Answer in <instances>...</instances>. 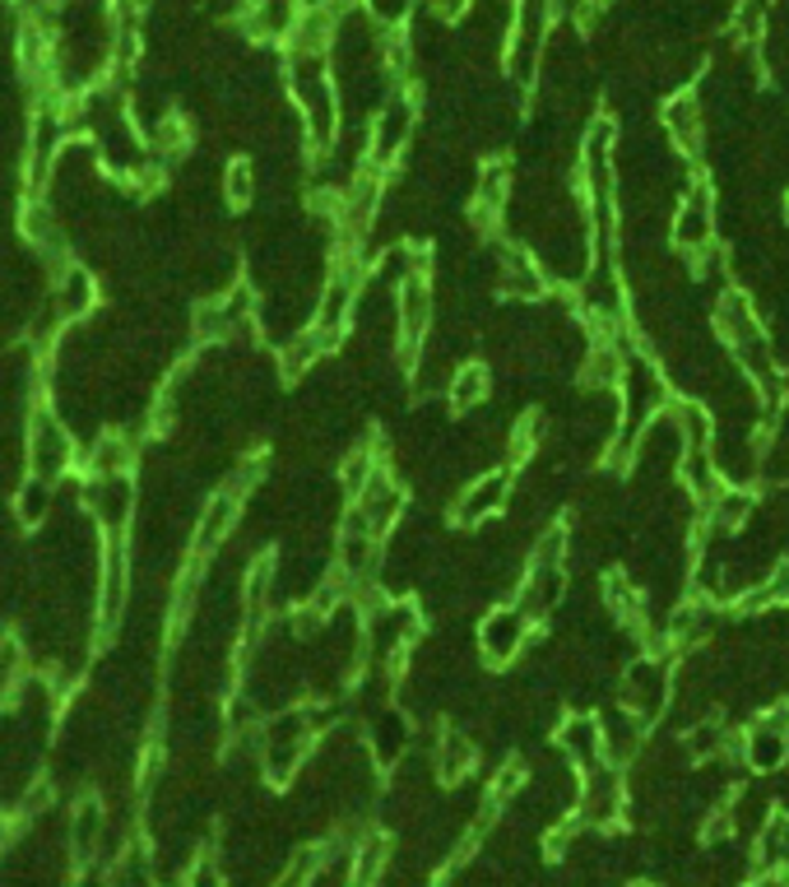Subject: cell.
<instances>
[{
  "label": "cell",
  "mask_w": 789,
  "mask_h": 887,
  "mask_svg": "<svg viewBox=\"0 0 789 887\" xmlns=\"http://www.w3.org/2000/svg\"><path fill=\"white\" fill-rule=\"evenodd\" d=\"M665 126H669V136H673V144H678L682 153H697V140H701L706 117H701V102H697L692 89H688V93H678V98H669Z\"/></svg>",
  "instance_id": "30bf717a"
},
{
  "label": "cell",
  "mask_w": 789,
  "mask_h": 887,
  "mask_svg": "<svg viewBox=\"0 0 789 887\" xmlns=\"http://www.w3.org/2000/svg\"><path fill=\"white\" fill-rule=\"evenodd\" d=\"M507 492H511L507 469H492V475L473 479V484L465 488V498L456 502V520H460V526H479V520H488L492 511H502Z\"/></svg>",
  "instance_id": "ba28073f"
},
{
  "label": "cell",
  "mask_w": 789,
  "mask_h": 887,
  "mask_svg": "<svg viewBox=\"0 0 789 887\" xmlns=\"http://www.w3.org/2000/svg\"><path fill=\"white\" fill-rule=\"evenodd\" d=\"M785 763V725L761 716L748 735V767L752 771H776Z\"/></svg>",
  "instance_id": "4fadbf2b"
},
{
  "label": "cell",
  "mask_w": 789,
  "mask_h": 887,
  "mask_svg": "<svg viewBox=\"0 0 789 887\" xmlns=\"http://www.w3.org/2000/svg\"><path fill=\"white\" fill-rule=\"evenodd\" d=\"M19 232H23V242H29L38 256H47L51 266H70L66 260V238H61V223H57V215H51V205L47 200H29L23 205V215H19Z\"/></svg>",
  "instance_id": "8992f818"
},
{
  "label": "cell",
  "mask_w": 789,
  "mask_h": 887,
  "mask_svg": "<svg viewBox=\"0 0 789 887\" xmlns=\"http://www.w3.org/2000/svg\"><path fill=\"white\" fill-rule=\"evenodd\" d=\"M423 6H428L432 19H446V23H451V19H460V14L469 10V0H423Z\"/></svg>",
  "instance_id": "603a6c76"
},
{
  "label": "cell",
  "mask_w": 789,
  "mask_h": 887,
  "mask_svg": "<svg viewBox=\"0 0 789 887\" xmlns=\"http://www.w3.org/2000/svg\"><path fill=\"white\" fill-rule=\"evenodd\" d=\"M237 511H242V492H237V488H219L214 498H209L200 526H196V562L204 554H214L219 544L228 539V530L237 526Z\"/></svg>",
  "instance_id": "52a82bcc"
},
{
  "label": "cell",
  "mask_w": 789,
  "mask_h": 887,
  "mask_svg": "<svg viewBox=\"0 0 789 887\" xmlns=\"http://www.w3.org/2000/svg\"><path fill=\"white\" fill-rule=\"evenodd\" d=\"M525 628H530V614H525V609H516V605L492 609L483 618V656H488V665H511L520 656V646H525Z\"/></svg>",
  "instance_id": "5b68a950"
},
{
  "label": "cell",
  "mask_w": 789,
  "mask_h": 887,
  "mask_svg": "<svg viewBox=\"0 0 789 887\" xmlns=\"http://www.w3.org/2000/svg\"><path fill=\"white\" fill-rule=\"evenodd\" d=\"M409 130H413V102H409V93H394L386 108L372 117V153H367V163L390 168L394 153L405 149Z\"/></svg>",
  "instance_id": "277c9868"
},
{
  "label": "cell",
  "mask_w": 789,
  "mask_h": 887,
  "mask_svg": "<svg viewBox=\"0 0 789 887\" xmlns=\"http://www.w3.org/2000/svg\"><path fill=\"white\" fill-rule=\"evenodd\" d=\"M446 400H451V409H473L488 400V372L483 368H460L451 372V381H446Z\"/></svg>",
  "instance_id": "e0dca14e"
},
{
  "label": "cell",
  "mask_w": 789,
  "mask_h": 887,
  "mask_svg": "<svg viewBox=\"0 0 789 887\" xmlns=\"http://www.w3.org/2000/svg\"><path fill=\"white\" fill-rule=\"evenodd\" d=\"M562 554H567V530L552 526V530L535 544V562H530V567H562Z\"/></svg>",
  "instance_id": "44dd1931"
},
{
  "label": "cell",
  "mask_w": 789,
  "mask_h": 887,
  "mask_svg": "<svg viewBox=\"0 0 789 887\" xmlns=\"http://www.w3.org/2000/svg\"><path fill=\"white\" fill-rule=\"evenodd\" d=\"M539 432H543V419H539V413H530V419H520L516 432H511V456H516V460H520V456H530V451L539 447Z\"/></svg>",
  "instance_id": "7402d4cb"
},
{
  "label": "cell",
  "mask_w": 789,
  "mask_h": 887,
  "mask_svg": "<svg viewBox=\"0 0 789 887\" xmlns=\"http://www.w3.org/2000/svg\"><path fill=\"white\" fill-rule=\"evenodd\" d=\"M552 29V0H516L511 14V42H507V70L516 84H535V70L543 57V42Z\"/></svg>",
  "instance_id": "6da1fadb"
},
{
  "label": "cell",
  "mask_w": 789,
  "mask_h": 887,
  "mask_svg": "<svg viewBox=\"0 0 789 887\" xmlns=\"http://www.w3.org/2000/svg\"><path fill=\"white\" fill-rule=\"evenodd\" d=\"M428 321H432V289H428V275L413 270V275L400 279V362L405 368L418 358Z\"/></svg>",
  "instance_id": "3957f363"
},
{
  "label": "cell",
  "mask_w": 789,
  "mask_h": 887,
  "mask_svg": "<svg viewBox=\"0 0 789 887\" xmlns=\"http://www.w3.org/2000/svg\"><path fill=\"white\" fill-rule=\"evenodd\" d=\"M149 153H158V159H172V153H187L191 149V126H187V117L181 112H163L153 121V130H149Z\"/></svg>",
  "instance_id": "5bb4252c"
},
{
  "label": "cell",
  "mask_w": 789,
  "mask_h": 887,
  "mask_svg": "<svg viewBox=\"0 0 789 887\" xmlns=\"http://www.w3.org/2000/svg\"><path fill=\"white\" fill-rule=\"evenodd\" d=\"M748 511H752V498L743 488H720L716 498H710V520H716V526H739V520H748Z\"/></svg>",
  "instance_id": "ac0fdd59"
},
{
  "label": "cell",
  "mask_w": 789,
  "mask_h": 887,
  "mask_svg": "<svg viewBox=\"0 0 789 887\" xmlns=\"http://www.w3.org/2000/svg\"><path fill=\"white\" fill-rule=\"evenodd\" d=\"M23 460L38 475V484L61 479L66 469L74 465V441L61 428V419L51 409H33V423H29V447H23Z\"/></svg>",
  "instance_id": "7a4b0ae2"
},
{
  "label": "cell",
  "mask_w": 789,
  "mask_h": 887,
  "mask_svg": "<svg viewBox=\"0 0 789 887\" xmlns=\"http://www.w3.org/2000/svg\"><path fill=\"white\" fill-rule=\"evenodd\" d=\"M130 451L121 437H102V441H93V451H89V475L93 479H121L126 469H130Z\"/></svg>",
  "instance_id": "2e32d148"
},
{
  "label": "cell",
  "mask_w": 789,
  "mask_h": 887,
  "mask_svg": "<svg viewBox=\"0 0 789 887\" xmlns=\"http://www.w3.org/2000/svg\"><path fill=\"white\" fill-rule=\"evenodd\" d=\"M108 6H112V0H108Z\"/></svg>",
  "instance_id": "d4e9b609"
},
{
  "label": "cell",
  "mask_w": 789,
  "mask_h": 887,
  "mask_svg": "<svg viewBox=\"0 0 789 887\" xmlns=\"http://www.w3.org/2000/svg\"><path fill=\"white\" fill-rule=\"evenodd\" d=\"M595 6H599V0H552V14H562V19H586Z\"/></svg>",
  "instance_id": "cb8c5ba5"
},
{
  "label": "cell",
  "mask_w": 789,
  "mask_h": 887,
  "mask_svg": "<svg viewBox=\"0 0 789 887\" xmlns=\"http://www.w3.org/2000/svg\"><path fill=\"white\" fill-rule=\"evenodd\" d=\"M507 298H543V289H548V279H543V270L535 266L525 251H507V260H502V283H497Z\"/></svg>",
  "instance_id": "7c38bea8"
},
{
  "label": "cell",
  "mask_w": 789,
  "mask_h": 887,
  "mask_svg": "<svg viewBox=\"0 0 789 887\" xmlns=\"http://www.w3.org/2000/svg\"><path fill=\"white\" fill-rule=\"evenodd\" d=\"M562 744H567V758H576L581 767H595L599 763V753H603V729H599V720H571L567 729H562Z\"/></svg>",
  "instance_id": "9a60e30c"
},
{
  "label": "cell",
  "mask_w": 789,
  "mask_h": 887,
  "mask_svg": "<svg viewBox=\"0 0 789 887\" xmlns=\"http://www.w3.org/2000/svg\"><path fill=\"white\" fill-rule=\"evenodd\" d=\"M251 191H256V168H251L247 159H232L228 172H223V196H228V205H247Z\"/></svg>",
  "instance_id": "d6986e66"
},
{
  "label": "cell",
  "mask_w": 789,
  "mask_h": 887,
  "mask_svg": "<svg viewBox=\"0 0 789 887\" xmlns=\"http://www.w3.org/2000/svg\"><path fill=\"white\" fill-rule=\"evenodd\" d=\"M89 307H93V279H89V270L66 266L61 283H57V321L70 326L79 317H89Z\"/></svg>",
  "instance_id": "8fae6325"
},
{
  "label": "cell",
  "mask_w": 789,
  "mask_h": 887,
  "mask_svg": "<svg viewBox=\"0 0 789 887\" xmlns=\"http://www.w3.org/2000/svg\"><path fill=\"white\" fill-rule=\"evenodd\" d=\"M469 763H473V753H469V744H465V739H446V744H441V758H437V767H441V776H446V780H460V776L469 771Z\"/></svg>",
  "instance_id": "ffe728a7"
},
{
  "label": "cell",
  "mask_w": 789,
  "mask_h": 887,
  "mask_svg": "<svg viewBox=\"0 0 789 887\" xmlns=\"http://www.w3.org/2000/svg\"><path fill=\"white\" fill-rule=\"evenodd\" d=\"M673 242L682 247V251H697V247H706L710 242V191L697 187L688 191V200L678 205V219H673Z\"/></svg>",
  "instance_id": "9c48e42d"
}]
</instances>
